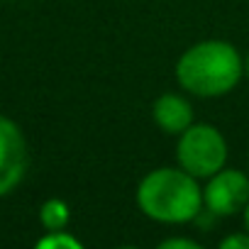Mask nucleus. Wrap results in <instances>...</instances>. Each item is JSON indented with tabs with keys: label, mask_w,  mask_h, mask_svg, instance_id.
Listing matches in <instances>:
<instances>
[{
	"label": "nucleus",
	"mask_w": 249,
	"mask_h": 249,
	"mask_svg": "<svg viewBox=\"0 0 249 249\" xmlns=\"http://www.w3.org/2000/svg\"><path fill=\"white\" fill-rule=\"evenodd\" d=\"M244 76V59L225 39H205L188 47L176 61V81L198 98L227 95Z\"/></svg>",
	"instance_id": "1"
},
{
	"label": "nucleus",
	"mask_w": 249,
	"mask_h": 249,
	"mask_svg": "<svg viewBox=\"0 0 249 249\" xmlns=\"http://www.w3.org/2000/svg\"><path fill=\"white\" fill-rule=\"evenodd\" d=\"M137 205L140 210L164 225H183L191 222L203 203V188L198 178L186 169L161 166L149 171L137 186Z\"/></svg>",
	"instance_id": "2"
},
{
	"label": "nucleus",
	"mask_w": 249,
	"mask_h": 249,
	"mask_svg": "<svg viewBox=\"0 0 249 249\" xmlns=\"http://www.w3.org/2000/svg\"><path fill=\"white\" fill-rule=\"evenodd\" d=\"M176 159L178 166L196 178H210L227 164V142L213 124L193 122L186 132L178 135Z\"/></svg>",
	"instance_id": "3"
},
{
	"label": "nucleus",
	"mask_w": 249,
	"mask_h": 249,
	"mask_svg": "<svg viewBox=\"0 0 249 249\" xmlns=\"http://www.w3.org/2000/svg\"><path fill=\"white\" fill-rule=\"evenodd\" d=\"M203 203L213 215L230 217L244 210L249 203V176L239 169H220L203 188Z\"/></svg>",
	"instance_id": "4"
},
{
	"label": "nucleus",
	"mask_w": 249,
	"mask_h": 249,
	"mask_svg": "<svg viewBox=\"0 0 249 249\" xmlns=\"http://www.w3.org/2000/svg\"><path fill=\"white\" fill-rule=\"evenodd\" d=\"M30 166L27 140L20 124L5 115H0V198L13 193Z\"/></svg>",
	"instance_id": "5"
},
{
	"label": "nucleus",
	"mask_w": 249,
	"mask_h": 249,
	"mask_svg": "<svg viewBox=\"0 0 249 249\" xmlns=\"http://www.w3.org/2000/svg\"><path fill=\"white\" fill-rule=\"evenodd\" d=\"M152 120L164 135H181L193 124V105L178 93H161L152 105Z\"/></svg>",
	"instance_id": "6"
},
{
	"label": "nucleus",
	"mask_w": 249,
	"mask_h": 249,
	"mask_svg": "<svg viewBox=\"0 0 249 249\" xmlns=\"http://www.w3.org/2000/svg\"><path fill=\"white\" fill-rule=\"evenodd\" d=\"M69 220H71V208H69L66 200H61V198H49V200L42 203V208H39V222H42V227H44L47 232L66 230Z\"/></svg>",
	"instance_id": "7"
},
{
	"label": "nucleus",
	"mask_w": 249,
	"mask_h": 249,
	"mask_svg": "<svg viewBox=\"0 0 249 249\" xmlns=\"http://www.w3.org/2000/svg\"><path fill=\"white\" fill-rule=\"evenodd\" d=\"M37 247L39 249H81L83 244L66 230H56V232H47V237H42Z\"/></svg>",
	"instance_id": "8"
},
{
	"label": "nucleus",
	"mask_w": 249,
	"mask_h": 249,
	"mask_svg": "<svg viewBox=\"0 0 249 249\" xmlns=\"http://www.w3.org/2000/svg\"><path fill=\"white\" fill-rule=\"evenodd\" d=\"M220 249H249V232H239V234H230L220 242Z\"/></svg>",
	"instance_id": "9"
},
{
	"label": "nucleus",
	"mask_w": 249,
	"mask_h": 249,
	"mask_svg": "<svg viewBox=\"0 0 249 249\" xmlns=\"http://www.w3.org/2000/svg\"><path fill=\"white\" fill-rule=\"evenodd\" d=\"M159 247H161V249H200V244H198V242H193V239H181V237L164 239Z\"/></svg>",
	"instance_id": "10"
},
{
	"label": "nucleus",
	"mask_w": 249,
	"mask_h": 249,
	"mask_svg": "<svg viewBox=\"0 0 249 249\" xmlns=\"http://www.w3.org/2000/svg\"><path fill=\"white\" fill-rule=\"evenodd\" d=\"M242 222H244V230L249 232V203H247L244 210H242Z\"/></svg>",
	"instance_id": "11"
},
{
	"label": "nucleus",
	"mask_w": 249,
	"mask_h": 249,
	"mask_svg": "<svg viewBox=\"0 0 249 249\" xmlns=\"http://www.w3.org/2000/svg\"><path fill=\"white\" fill-rule=\"evenodd\" d=\"M244 76H247V78H249V56H247V59H244Z\"/></svg>",
	"instance_id": "12"
}]
</instances>
